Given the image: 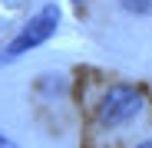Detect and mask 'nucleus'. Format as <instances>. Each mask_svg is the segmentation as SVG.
<instances>
[{"label":"nucleus","mask_w":152,"mask_h":148,"mask_svg":"<svg viewBox=\"0 0 152 148\" xmlns=\"http://www.w3.org/2000/svg\"><path fill=\"white\" fill-rule=\"evenodd\" d=\"M0 148H17V142H10L7 135H0Z\"/></svg>","instance_id":"20e7f679"},{"label":"nucleus","mask_w":152,"mask_h":148,"mask_svg":"<svg viewBox=\"0 0 152 148\" xmlns=\"http://www.w3.org/2000/svg\"><path fill=\"white\" fill-rule=\"evenodd\" d=\"M136 148H152V138H145V142H139Z\"/></svg>","instance_id":"39448f33"},{"label":"nucleus","mask_w":152,"mask_h":148,"mask_svg":"<svg viewBox=\"0 0 152 148\" xmlns=\"http://www.w3.org/2000/svg\"><path fill=\"white\" fill-rule=\"evenodd\" d=\"M126 13H136V17H152V0H119Z\"/></svg>","instance_id":"7ed1b4c3"},{"label":"nucleus","mask_w":152,"mask_h":148,"mask_svg":"<svg viewBox=\"0 0 152 148\" xmlns=\"http://www.w3.org/2000/svg\"><path fill=\"white\" fill-rule=\"evenodd\" d=\"M56 27H60V7H56V4H46L43 10H37V13L30 17L27 27L10 40L4 59H17V56H23V53H30V49L43 46L50 36L56 33Z\"/></svg>","instance_id":"f257e3e1"},{"label":"nucleus","mask_w":152,"mask_h":148,"mask_svg":"<svg viewBox=\"0 0 152 148\" xmlns=\"http://www.w3.org/2000/svg\"><path fill=\"white\" fill-rule=\"evenodd\" d=\"M139 112H142V92L139 89H132V86H109V92L99 99L96 118L106 129H119L126 122H132Z\"/></svg>","instance_id":"f03ea898"}]
</instances>
